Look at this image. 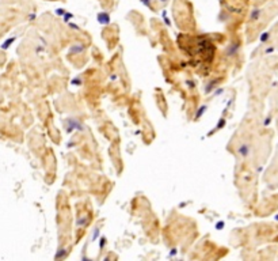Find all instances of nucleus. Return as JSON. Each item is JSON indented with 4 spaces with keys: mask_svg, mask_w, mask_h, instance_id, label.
<instances>
[{
    "mask_svg": "<svg viewBox=\"0 0 278 261\" xmlns=\"http://www.w3.org/2000/svg\"><path fill=\"white\" fill-rule=\"evenodd\" d=\"M239 48H240L239 42H233V44H229V45L227 46V49H225V55H227L228 57H233V56H236V55H237Z\"/></svg>",
    "mask_w": 278,
    "mask_h": 261,
    "instance_id": "nucleus-1",
    "label": "nucleus"
},
{
    "mask_svg": "<svg viewBox=\"0 0 278 261\" xmlns=\"http://www.w3.org/2000/svg\"><path fill=\"white\" fill-rule=\"evenodd\" d=\"M237 154L242 156V158H246V156H248V154H250V146H248L247 143H243L237 147Z\"/></svg>",
    "mask_w": 278,
    "mask_h": 261,
    "instance_id": "nucleus-2",
    "label": "nucleus"
},
{
    "mask_svg": "<svg viewBox=\"0 0 278 261\" xmlns=\"http://www.w3.org/2000/svg\"><path fill=\"white\" fill-rule=\"evenodd\" d=\"M98 21L99 23H102V25H107V23L110 22V16L107 12H100L98 14Z\"/></svg>",
    "mask_w": 278,
    "mask_h": 261,
    "instance_id": "nucleus-3",
    "label": "nucleus"
},
{
    "mask_svg": "<svg viewBox=\"0 0 278 261\" xmlns=\"http://www.w3.org/2000/svg\"><path fill=\"white\" fill-rule=\"evenodd\" d=\"M261 10L259 8H254V10L251 11V14H250V21L251 22H255V21H258L259 19V16H261Z\"/></svg>",
    "mask_w": 278,
    "mask_h": 261,
    "instance_id": "nucleus-4",
    "label": "nucleus"
},
{
    "mask_svg": "<svg viewBox=\"0 0 278 261\" xmlns=\"http://www.w3.org/2000/svg\"><path fill=\"white\" fill-rule=\"evenodd\" d=\"M206 109H208V107L205 106V105H202V106H201V107L198 109V112L195 113V117H194L195 120H198V118H201V117H202V114H204L205 112H206Z\"/></svg>",
    "mask_w": 278,
    "mask_h": 261,
    "instance_id": "nucleus-5",
    "label": "nucleus"
},
{
    "mask_svg": "<svg viewBox=\"0 0 278 261\" xmlns=\"http://www.w3.org/2000/svg\"><path fill=\"white\" fill-rule=\"evenodd\" d=\"M83 50H84V45H75L71 48V53L75 52V55H76V53H80V52H83Z\"/></svg>",
    "mask_w": 278,
    "mask_h": 261,
    "instance_id": "nucleus-6",
    "label": "nucleus"
},
{
    "mask_svg": "<svg viewBox=\"0 0 278 261\" xmlns=\"http://www.w3.org/2000/svg\"><path fill=\"white\" fill-rule=\"evenodd\" d=\"M214 86H216V80H212V82H210V83L208 84V87L205 88V93H206V94L210 93V91H212V90L214 88Z\"/></svg>",
    "mask_w": 278,
    "mask_h": 261,
    "instance_id": "nucleus-7",
    "label": "nucleus"
},
{
    "mask_svg": "<svg viewBox=\"0 0 278 261\" xmlns=\"http://www.w3.org/2000/svg\"><path fill=\"white\" fill-rule=\"evenodd\" d=\"M65 249H60V251L56 254V258H63L64 256H65V251H64Z\"/></svg>",
    "mask_w": 278,
    "mask_h": 261,
    "instance_id": "nucleus-8",
    "label": "nucleus"
},
{
    "mask_svg": "<svg viewBox=\"0 0 278 261\" xmlns=\"http://www.w3.org/2000/svg\"><path fill=\"white\" fill-rule=\"evenodd\" d=\"M98 235H99V229H97V230H94V234H92V239L95 241L98 238Z\"/></svg>",
    "mask_w": 278,
    "mask_h": 261,
    "instance_id": "nucleus-9",
    "label": "nucleus"
},
{
    "mask_svg": "<svg viewBox=\"0 0 278 261\" xmlns=\"http://www.w3.org/2000/svg\"><path fill=\"white\" fill-rule=\"evenodd\" d=\"M223 227H224V222H218L217 224H216V229H217V230H221Z\"/></svg>",
    "mask_w": 278,
    "mask_h": 261,
    "instance_id": "nucleus-10",
    "label": "nucleus"
},
{
    "mask_svg": "<svg viewBox=\"0 0 278 261\" xmlns=\"http://www.w3.org/2000/svg\"><path fill=\"white\" fill-rule=\"evenodd\" d=\"M102 241H100V248H103L104 246V242H106V238H100Z\"/></svg>",
    "mask_w": 278,
    "mask_h": 261,
    "instance_id": "nucleus-11",
    "label": "nucleus"
},
{
    "mask_svg": "<svg viewBox=\"0 0 278 261\" xmlns=\"http://www.w3.org/2000/svg\"><path fill=\"white\" fill-rule=\"evenodd\" d=\"M141 2L145 4V6H151V3H149V0H141Z\"/></svg>",
    "mask_w": 278,
    "mask_h": 261,
    "instance_id": "nucleus-12",
    "label": "nucleus"
},
{
    "mask_svg": "<svg viewBox=\"0 0 278 261\" xmlns=\"http://www.w3.org/2000/svg\"><path fill=\"white\" fill-rule=\"evenodd\" d=\"M224 124H225V121L223 120V121H221V122H220V124H218V127H217V128H223V127H224Z\"/></svg>",
    "mask_w": 278,
    "mask_h": 261,
    "instance_id": "nucleus-13",
    "label": "nucleus"
},
{
    "mask_svg": "<svg viewBox=\"0 0 278 261\" xmlns=\"http://www.w3.org/2000/svg\"><path fill=\"white\" fill-rule=\"evenodd\" d=\"M160 2H164V3H166V2H167V0H160Z\"/></svg>",
    "mask_w": 278,
    "mask_h": 261,
    "instance_id": "nucleus-14",
    "label": "nucleus"
}]
</instances>
